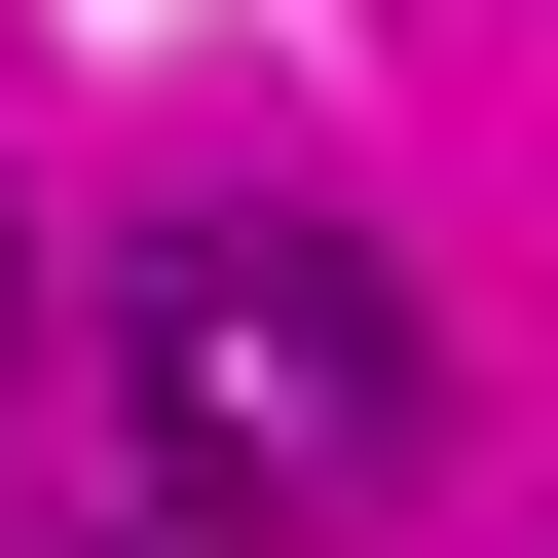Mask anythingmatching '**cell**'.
<instances>
[{
    "label": "cell",
    "instance_id": "6da1fadb",
    "mask_svg": "<svg viewBox=\"0 0 558 558\" xmlns=\"http://www.w3.org/2000/svg\"><path fill=\"white\" fill-rule=\"evenodd\" d=\"M112 373H149V447H186V484H373V447H410V299H373L336 223H186Z\"/></svg>",
    "mask_w": 558,
    "mask_h": 558
},
{
    "label": "cell",
    "instance_id": "7a4b0ae2",
    "mask_svg": "<svg viewBox=\"0 0 558 558\" xmlns=\"http://www.w3.org/2000/svg\"><path fill=\"white\" fill-rule=\"evenodd\" d=\"M112 558H149V521H112Z\"/></svg>",
    "mask_w": 558,
    "mask_h": 558
}]
</instances>
